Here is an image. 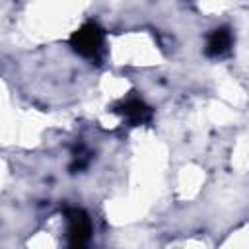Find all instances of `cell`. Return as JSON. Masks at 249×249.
<instances>
[{"label":"cell","mask_w":249,"mask_h":249,"mask_svg":"<svg viewBox=\"0 0 249 249\" xmlns=\"http://www.w3.org/2000/svg\"><path fill=\"white\" fill-rule=\"evenodd\" d=\"M70 47L74 49V53H78L84 58L89 60H97L103 53V45H105V31L99 27V23L95 21H86L84 25H80L68 39Z\"/></svg>","instance_id":"cell-1"},{"label":"cell","mask_w":249,"mask_h":249,"mask_svg":"<svg viewBox=\"0 0 249 249\" xmlns=\"http://www.w3.org/2000/svg\"><path fill=\"white\" fill-rule=\"evenodd\" d=\"M66 245L68 249H89L91 245V220L82 208H66Z\"/></svg>","instance_id":"cell-2"},{"label":"cell","mask_w":249,"mask_h":249,"mask_svg":"<svg viewBox=\"0 0 249 249\" xmlns=\"http://www.w3.org/2000/svg\"><path fill=\"white\" fill-rule=\"evenodd\" d=\"M113 111L119 113L130 126H140V124H146L152 121V107L138 95H128V97L121 99L113 107Z\"/></svg>","instance_id":"cell-3"},{"label":"cell","mask_w":249,"mask_h":249,"mask_svg":"<svg viewBox=\"0 0 249 249\" xmlns=\"http://www.w3.org/2000/svg\"><path fill=\"white\" fill-rule=\"evenodd\" d=\"M231 47H233V33L230 27L222 25L208 33L206 45H204V54L210 58H222L231 51Z\"/></svg>","instance_id":"cell-4"}]
</instances>
